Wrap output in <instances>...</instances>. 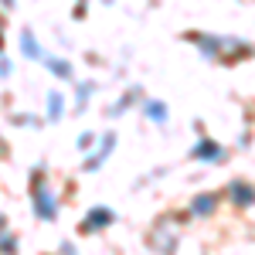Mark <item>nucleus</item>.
<instances>
[{
    "label": "nucleus",
    "instance_id": "nucleus-3",
    "mask_svg": "<svg viewBox=\"0 0 255 255\" xmlns=\"http://www.w3.org/2000/svg\"><path fill=\"white\" fill-rule=\"evenodd\" d=\"M116 215L109 211V208H92L89 218H85V225H82V232H96V228H106V225H113Z\"/></svg>",
    "mask_w": 255,
    "mask_h": 255
},
{
    "label": "nucleus",
    "instance_id": "nucleus-4",
    "mask_svg": "<svg viewBox=\"0 0 255 255\" xmlns=\"http://www.w3.org/2000/svg\"><path fill=\"white\" fill-rule=\"evenodd\" d=\"M41 61H44V68L51 72V75H58V79H72V61L68 58H58V55H41Z\"/></svg>",
    "mask_w": 255,
    "mask_h": 255
},
{
    "label": "nucleus",
    "instance_id": "nucleus-11",
    "mask_svg": "<svg viewBox=\"0 0 255 255\" xmlns=\"http://www.w3.org/2000/svg\"><path fill=\"white\" fill-rule=\"evenodd\" d=\"M0 252H7V255H14V252H17V242H14V235L0 232Z\"/></svg>",
    "mask_w": 255,
    "mask_h": 255
},
{
    "label": "nucleus",
    "instance_id": "nucleus-9",
    "mask_svg": "<svg viewBox=\"0 0 255 255\" xmlns=\"http://www.w3.org/2000/svg\"><path fill=\"white\" fill-rule=\"evenodd\" d=\"M255 191L252 187H232V201H238V204H252Z\"/></svg>",
    "mask_w": 255,
    "mask_h": 255
},
{
    "label": "nucleus",
    "instance_id": "nucleus-5",
    "mask_svg": "<svg viewBox=\"0 0 255 255\" xmlns=\"http://www.w3.org/2000/svg\"><path fill=\"white\" fill-rule=\"evenodd\" d=\"M20 55L31 58V61H41V55H44L41 44H38V38H34V31H27V27L20 31Z\"/></svg>",
    "mask_w": 255,
    "mask_h": 255
},
{
    "label": "nucleus",
    "instance_id": "nucleus-16",
    "mask_svg": "<svg viewBox=\"0 0 255 255\" xmlns=\"http://www.w3.org/2000/svg\"><path fill=\"white\" fill-rule=\"evenodd\" d=\"M0 7H14V0H0Z\"/></svg>",
    "mask_w": 255,
    "mask_h": 255
},
{
    "label": "nucleus",
    "instance_id": "nucleus-15",
    "mask_svg": "<svg viewBox=\"0 0 255 255\" xmlns=\"http://www.w3.org/2000/svg\"><path fill=\"white\" fill-rule=\"evenodd\" d=\"M0 79H10V61L0 58Z\"/></svg>",
    "mask_w": 255,
    "mask_h": 255
},
{
    "label": "nucleus",
    "instance_id": "nucleus-18",
    "mask_svg": "<svg viewBox=\"0 0 255 255\" xmlns=\"http://www.w3.org/2000/svg\"><path fill=\"white\" fill-rule=\"evenodd\" d=\"M0 24H3V17H0Z\"/></svg>",
    "mask_w": 255,
    "mask_h": 255
},
{
    "label": "nucleus",
    "instance_id": "nucleus-8",
    "mask_svg": "<svg viewBox=\"0 0 255 255\" xmlns=\"http://www.w3.org/2000/svg\"><path fill=\"white\" fill-rule=\"evenodd\" d=\"M146 116L157 119V123H167V106L163 102H146Z\"/></svg>",
    "mask_w": 255,
    "mask_h": 255
},
{
    "label": "nucleus",
    "instance_id": "nucleus-12",
    "mask_svg": "<svg viewBox=\"0 0 255 255\" xmlns=\"http://www.w3.org/2000/svg\"><path fill=\"white\" fill-rule=\"evenodd\" d=\"M215 208V197L208 194V197H197V215H204V211H211Z\"/></svg>",
    "mask_w": 255,
    "mask_h": 255
},
{
    "label": "nucleus",
    "instance_id": "nucleus-6",
    "mask_svg": "<svg viewBox=\"0 0 255 255\" xmlns=\"http://www.w3.org/2000/svg\"><path fill=\"white\" fill-rule=\"evenodd\" d=\"M65 113V96L61 92H48V106H44V119L48 123H58Z\"/></svg>",
    "mask_w": 255,
    "mask_h": 255
},
{
    "label": "nucleus",
    "instance_id": "nucleus-1",
    "mask_svg": "<svg viewBox=\"0 0 255 255\" xmlns=\"http://www.w3.org/2000/svg\"><path fill=\"white\" fill-rule=\"evenodd\" d=\"M34 215H38L41 221H55V215H58V204H55L51 187H48V184L41 187V180L34 184Z\"/></svg>",
    "mask_w": 255,
    "mask_h": 255
},
{
    "label": "nucleus",
    "instance_id": "nucleus-7",
    "mask_svg": "<svg viewBox=\"0 0 255 255\" xmlns=\"http://www.w3.org/2000/svg\"><path fill=\"white\" fill-rule=\"evenodd\" d=\"M96 92V82H79V92H75V109H85L89 99Z\"/></svg>",
    "mask_w": 255,
    "mask_h": 255
},
{
    "label": "nucleus",
    "instance_id": "nucleus-10",
    "mask_svg": "<svg viewBox=\"0 0 255 255\" xmlns=\"http://www.w3.org/2000/svg\"><path fill=\"white\" fill-rule=\"evenodd\" d=\"M197 157L201 160H218L221 157V153H218V143H201V146H197Z\"/></svg>",
    "mask_w": 255,
    "mask_h": 255
},
{
    "label": "nucleus",
    "instance_id": "nucleus-19",
    "mask_svg": "<svg viewBox=\"0 0 255 255\" xmlns=\"http://www.w3.org/2000/svg\"><path fill=\"white\" fill-rule=\"evenodd\" d=\"M106 3H109V0H106Z\"/></svg>",
    "mask_w": 255,
    "mask_h": 255
},
{
    "label": "nucleus",
    "instance_id": "nucleus-17",
    "mask_svg": "<svg viewBox=\"0 0 255 255\" xmlns=\"http://www.w3.org/2000/svg\"><path fill=\"white\" fill-rule=\"evenodd\" d=\"M0 51H3V38H0Z\"/></svg>",
    "mask_w": 255,
    "mask_h": 255
},
{
    "label": "nucleus",
    "instance_id": "nucleus-14",
    "mask_svg": "<svg viewBox=\"0 0 255 255\" xmlns=\"http://www.w3.org/2000/svg\"><path fill=\"white\" fill-rule=\"evenodd\" d=\"M31 126V123H38V116H27V113H20V116H14V126Z\"/></svg>",
    "mask_w": 255,
    "mask_h": 255
},
{
    "label": "nucleus",
    "instance_id": "nucleus-13",
    "mask_svg": "<svg viewBox=\"0 0 255 255\" xmlns=\"http://www.w3.org/2000/svg\"><path fill=\"white\" fill-rule=\"evenodd\" d=\"M92 143H96V133H82L79 136V150H89Z\"/></svg>",
    "mask_w": 255,
    "mask_h": 255
},
{
    "label": "nucleus",
    "instance_id": "nucleus-2",
    "mask_svg": "<svg viewBox=\"0 0 255 255\" xmlns=\"http://www.w3.org/2000/svg\"><path fill=\"white\" fill-rule=\"evenodd\" d=\"M113 146H116V133H102V143L96 146V153L85 157V170H99V167L106 163V157L113 153Z\"/></svg>",
    "mask_w": 255,
    "mask_h": 255
}]
</instances>
